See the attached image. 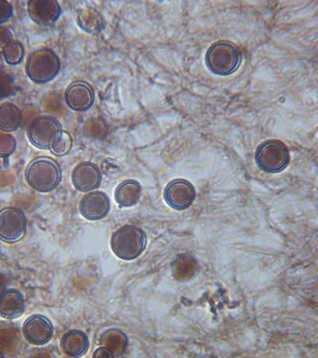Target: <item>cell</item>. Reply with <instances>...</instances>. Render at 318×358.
Returning a JSON list of instances; mask_svg holds the SVG:
<instances>
[{"label": "cell", "instance_id": "cell-21", "mask_svg": "<svg viewBox=\"0 0 318 358\" xmlns=\"http://www.w3.org/2000/svg\"><path fill=\"white\" fill-rule=\"evenodd\" d=\"M17 92V83L12 76L0 71V100L11 97Z\"/></svg>", "mask_w": 318, "mask_h": 358}, {"label": "cell", "instance_id": "cell-22", "mask_svg": "<svg viewBox=\"0 0 318 358\" xmlns=\"http://www.w3.org/2000/svg\"><path fill=\"white\" fill-rule=\"evenodd\" d=\"M17 140L9 134H0V158L10 156L17 149Z\"/></svg>", "mask_w": 318, "mask_h": 358}, {"label": "cell", "instance_id": "cell-18", "mask_svg": "<svg viewBox=\"0 0 318 358\" xmlns=\"http://www.w3.org/2000/svg\"><path fill=\"white\" fill-rule=\"evenodd\" d=\"M22 122V112L13 103L0 105V131L6 133L15 131Z\"/></svg>", "mask_w": 318, "mask_h": 358}, {"label": "cell", "instance_id": "cell-5", "mask_svg": "<svg viewBox=\"0 0 318 358\" xmlns=\"http://www.w3.org/2000/svg\"><path fill=\"white\" fill-rule=\"evenodd\" d=\"M255 160L259 169L263 171L279 173L290 165V151L281 140H266L257 147Z\"/></svg>", "mask_w": 318, "mask_h": 358}, {"label": "cell", "instance_id": "cell-25", "mask_svg": "<svg viewBox=\"0 0 318 358\" xmlns=\"http://www.w3.org/2000/svg\"><path fill=\"white\" fill-rule=\"evenodd\" d=\"M94 358H113L115 357L113 351L111 349L106 348V346H100L97 350L94 352Z\"/></svg>", "mask_w": 318, "mask_h": 358}, {"label": "cell", "instance_id": "cell-17", "mask_svg": "<svg viewBox=\"0 0 318 358\" xmlns=\"http://www.w3.org/2000/svg\"><path fill=\"white\" fill-rule=\"evenodd\" d=\"M78 25L86 32L96 34L104 30L106 26L104 17H102L97 9L93 8H85L78 11Z\"/></svg>", "mask_w": 318, "mask_h": 358}, {"label": "cell", "instance_id": "cell-19", "mask_svg": "<svg viewBox=\"0 0 318 358\" xmlns=\"http://www.w3.org/2000/svg\"><path fill=\"white\" fill-rule=\"evenodd\" d=\"M24 55H25L24 46L21 42L17 41V40H13L12 42H10L2 49L4 61L10 66H17V65L20 64L23 60Z\"/></svg>", "mask_w": 318, "mask_h": 358}, {"label": "cell", "instance_id": "cell-14", "mask_svg": "<svg viewBox=\"0 0 318 358\" xmlns=\"http://www.w3.org/2000/svg\"><path fill=\"white\" fill-rule=\"evenodd\" d=\"M25 312V299L17 288H6L0 293V317L17 319Z\"/></svg>", "mask_w": 318, "mask_h": 358}, {"label": "cell", "instance_id": "cell-16", "mask_svg": "<svg viewBox=\"0 0 318 358\" xmlns=\"http://www.w3.org/2000/svg\"><path fill=\"white\" fill-rule=\"evenodd\" d=\"M142 185L134 179H127L118 185L115 191L116 202L120 207L127 208L138 204L142 196Z\"/></svg>", "mask_w": 318, "mask_h": 358}, {"label": "cell", "instance_id": "cell-6", "mask_svg": "<svg viewBox=\"0 0 318 358\" xmlns=\"http://www.w3.org/2000/svg\"><path fill=\"white\" fill-rule=\"evenodd\" d=\"M62 131L58 118L51 116L35 118L27 129V136L33 147L39 149H50L51 145Z\"/></svg>", "mask_w": 318, "mask_h": 358}, {"label": "cell", "instance_id": "cell-4", "mask_svg": "<svg viewBox=\"0 0 318 358\" xmlns=\"http://www.w3.org/2000/svg\"><path fill=\"white\" fill-rule=\"evenodd\" d=\"M61 70L59 56L52 49L33 51L27 58L25 71L29 79L36 84H46L57 77Z\"/></svg>", "mask_w": 318, "mask_h": 358}, {"label": "cell", "instance_id": "cell-1", "mask_svg": "<svg viewBox=\"0 0 318 358\" xmlns=\"http://www.w3.org/2000/svg\"><path fill=\"white\" fill-rule=\"evenodd\" d=\"M29 187L41 193H48L59 187L62 169L59 163L51 158L41 156L30 161L25 170Z\"/></svg>", "mask_w": 318, "mask_h": 358}, {"label": "cell", "instance_id": "cell-11", "mask_svg": "<svg viewBox=\"0 0 318 358\" xmlns=\"http://www.w3.org/2000/svg\"><path fill=\"white\" fill-rule=\"evenodd\" d=\"M27 10L31 20L41 26L53 25L62 14L61 6L56 0H30Z\"/></svg>", "mask_w": 318, "mask_h": 358}, {"label": "cell", "instance_id": "cell-7", "mask_svg": "<svg viewBox=\"0 0 318 358\" xmlns=\"http://www.w3.org/2000/svg\"><path fill=\"white\" fill-rule=\"evenodd\" d=\"M27 219L25 214L17 207H6L0 210V241L17 243L25 236Z\"/></svg>", "mask_w": 318, "mask_h": 358}, {"label": "cell", "instance_id": "cell-13", "mask_svg": "<svg viewBox=\"0 0 318 358\" xmlns=\"http://www.w3.org/2000/svg\"><path fill=\"white\" fill-rule=\"evenodd\" d=\"M111 209L109 196L103 191L88 192L80 202V213L85 219L97 221L104 219Z\"/></svg>", "mask_w": 318, "mask_h": 358}, {"label": "cell", "instance_id": "cell-12", "mask_svg": "<svg viewBox=\"0 0 318 358\" xmlns=\"http://www.w3.org/2000/svg\"><path fill=\"white\" fill-rule=\"evenodd\" d=\"M103 174L95 163L85 161L81 162L72 172V183L80 192L94 191L100 187Z\"/></svg>", "mask_w": 318, "mask_h": 358}, {"label": "cell", "instance_id": "cell-3", "mask_svg": "<svg viewBox=\"0 0 318 358\" xmlns=\"http://www.w3.org/2000/svg\"><path fill=\"white\" fill-rule=\"evenodd\" d=\"M242 52L236 44L219 41L212 44L206 53V66L215 75L230 76L238 70Z\"/></svg>", "mask_w": 318, "mask_h": 358}, {"label": "cell", "instance_id": "cell-24", "mask_svg": "<svg viewBox=\"0 0 318 358\" xmlns=\"http://www.w3.org/2000/svg\"><path fill=\"white\" fill-rule=\"evenodd\" d=\"M13 41V34L8 27L0 26V48L3 49L6 45Z\"/></svg>", "mask_w": 318, "mask_h": 358}, {"label": "cell", "instance_id": "cell-15", "mask_svg": "<svg viewBox=\"0 0 318 358\" xmlns=\"http://www.w3.org/2000/svg\"><path fill=\"white\" fill-rule=\"evenodd\" d=\"M89 339L84 331L72 330L64 333L61 339V349L64 355L70 357H82L88 352Z\"/></svg>", "mask_w": 318, "mask_h": 358}, {"label": "cell", "instance_id": "cell-2", "mask_svg": "<svg viewBox=\"0 0 318 358\" xmlns=\"http://www.w3.org/2000/svg\"><path fill=\"white\" fill-rule=\"evenodd\" d=\"M147 245V233L134 225H125L116 230L111 238V247L118 258L125 261L138 259Z\"/></svg>", "mask_w": 318, "mask_h": 358}, {"label": "cell", "instance_id": "cell-10", "mask_svg": "<svg viewBox=\"0 0 318 358\" xmlns=\"http://www.w3.org/2000/svg\"><path fill=\"white\" fill-rule=\"evenodd\" d=\"M65 102L73 111H88L95 102V91L89 83L75 81L65 92Z\"/></svg>", "mask_w": 318, "mask_h": 358}, {"label": "cell", "instance_id": "cell-23", "mask_svg": "<svg viewBox=\"0 0 318 358\" xmlns=\"http://www.w3.org/2000/svg\"><path fill=\"white\" fill-rule=\"evenodd\" d=\"M13 17V8L6 0H0V24L6 23Z\"/></svg>", "mask_w": 318, "mask_h": 358}, {"label": "cell", "instance_id": "cell-20", "mask_svg": "<svg viewBox=\"0 0 318 358\" xmlns=\"http://www.w3.org/2000/svg\"><path fill=\"white\" fill-rule=\"evenodd\" d=\"M73 147V138L69 131H62L58 134L51 145L50 151L54 156H65L70 154Z\"/></svg>", "mask_w": 318, "mask_h": 358}, {"label": "cell", "instance_id": "cell-8", "mask_svg": "<svg viewBox=\"0 0 318 358\" xmlns=\"http://www.w3.org/2000/svg\"><path fill=\"white\" fill-rule=\"evenodd\" d=\"M163 196L165 202L172 209L183 211L193 204L196 198V190L189 181L181 178L174 179L165 187Z\"/></svg>", "mask_w": 318, "mask_h": 358}, {"label": "cell", "instance_id": "cell-9", "mask_svg": "<svg viewBox=\"0 0 318 358\" xmlns=\"http://www.w3.org/2000/svg\"><path fill=\"white\" fill-rule=\"evenodd\" d=\"M23 335L29 344L42 346L52 339L54 326L50 319L43 315H33L23 324Z\"/></svg>", "mask_w": 318, "mask_h": 358}]
</instances>
